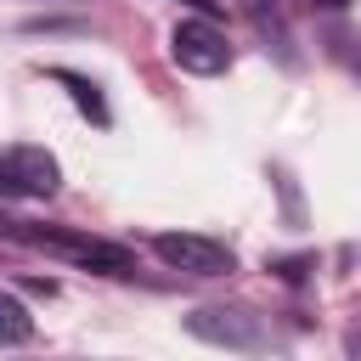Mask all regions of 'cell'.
Instances as JSON below:
<instances>
[{"label": "cell", "mask_w": 361, "mask_h": 361, "mask_svg": "<svg viewBox=\"0 0 361 361\" xmlns=\"http://www.w3.org/2000/svg\"><path fill=\"white\" fill-rule=\"evenodd\" d=\"M17 237L34 243V248H51V254H62V259H73L85 271H102V276H130L135 271V254L124 243H107V237L73 231V226H23Z\"/></svg>", "instance_id": "obj_1"}, {"label": "cell", "mask_w": 361, "mask_h": 361, "mask_svg": "<svg viewBox=\"0 0 361 361\" xmlns=\"http://www.w3.org/2000/svg\"><path fill=\"white\" fill-rule=\"evenodd\" d=\"M152 254L169 271H186V276H231L237 271V254L220 237H203V231H158Z\"/></svg>", "instance_id": "obj_2"}, {"label": "cell", "mask_w": 361, "mask_h": 361, "mask_svg": "<svg viewBox=\"0 0 361 361\" xmlns=\"http://www.w3.org/2000/svg\"><path fill=\"white\" fill-rule=\"evenodd\" d=\"M186 333L203 338V344H220V350H271V327H265V316H254V310L209 305V310H192V316H186Z\"/></svg>", "instance_id": "obj_3"}, {"label": "cell", "mask_w": 361, "mask_h": 361, "mask_svg": "<svg viewBox=\"0 0 361 361\" xmlns=\"http://www.w3.org/2000/svg\"><path fill=\"white\" fill-rule=\"evenodd\" d=\"M169 56H175V68L203 73V79L231 68V45H226V34H220L214 17H186V23H175V34H169Z\"/></svg>", "instance_id": "obj_4"}, {"label": "cell", "mask_w": 361, "mask_h": 361, "mask_svg": "<svg viewBox=\"0 0 361 361\" xmlns=\"http://www.w3.org/2000/svg\"><path fill=\"white\" fill-rule=\"evenodd\" d=\"M6 164H11V175H17V186H23V197H51L56 186H62V169H56V158L45 152V147H11L6 152Z\"/></svg>", "instance_id": "obj_5"}, {"label": "cell", "mask_w": 361, "mask_h": 361, "mask_svg": "<svg viewBox=\"0 0 361 361\" xmlns=\"http://www.w3.org/2000/svg\"><path fill=\"white\" fill-rule=\"evenodd\" d=\"M51 79H56V85L73 96V107H79V113H85L96 130H107V124H113L107 96H102V85H96V79H85V73H73V68H51Z\"/></svg>", "instance_id": "obj_6"}, {"label": "cell", "mask_w": 361, "mask_h": 361, "mask_svg": "<svg viewBox=\"0 0 361 361\" xmlns=\"http://www.w3.org/2000/svg\"><path fill=\"white\" fill-rule=\"evenodd\" d=\"M28 338H34V316H28V305H23L11 288H0V350L28 344Z\"/></svg>", "instance_id": "obj_7"}, {"label": "cell", "mask_w": 361, "mask_h": 361, "mask_svg": "<svg viewBox=\"0 0 361 361\" xmlns=\"http://www.w3.org/2000/svg\"><path fill=\"white\" fill-rule=\"evenodd\" d=\"M237 6L248 11V23H254V28H259L282 56H293V51H288V45H293V39H288V17H282V6H276V0H237Z\"/></svg>", "instance_id": "obj_8"}, {"label": "cell", "mask_w": 361, "mask_h": 361, "mask_svg": "<svg viewBox=\"0 0 361 361\" xmlns=\"http://www.w3.org/2000/svg\"><path fill=\"white\" fill-rule=\"evenodd\" d=\"M265 271H276L282 282H305L316 271V254H293V259H265Z\"/></svg>", "instance_id": "obj_9"}, {"label": "cell", "mask_w": 361, "mask_h": 361, "mask_svg": "<svg viewBox=\"0 0 361 361\" xmlns=\"http://www.w3.org/2000/svg\"><path fill=\"white\" fill-rule=\"evenodd\" d=\"M0 197H23V186H17V175H11L6 158H0Z\"/></svg>", "instance_id": "obj_10"}, {"label": "cell", "mask_w": 361, "mask_h": 361, "mask_svg": "<svg viewBox=\"0 0 361 361\" xmlns=\"http://www.w3.org/2000/svg\"><path fill=\"white\" fill-rule=\"evenodd\" d=\"M180 6H192L197 17H220V11H226V0H180Z\"/></svg>", "instance_id": "obj_11"}]
</instances>
